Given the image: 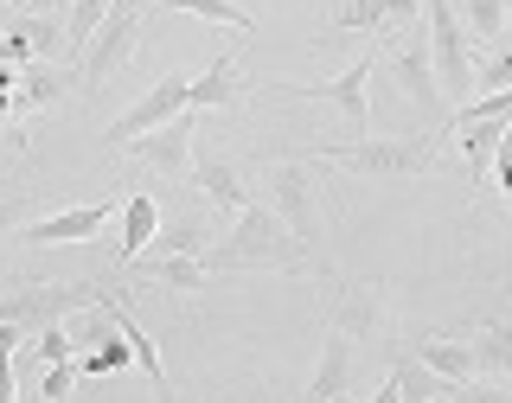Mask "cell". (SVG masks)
<instances>
[{"instance_id":"6da1fadb","label":"cell","mask_w":512,"mask_h":403,"mask_svg":"<svg viewBox=\"0 0 512 403\" xmlns=\"http://www.w3.org/2000/svg\"><path fill=\"white\" fill-rule=\"evenodd\" d=\"M205 269L212 276H237V269H327V263L288 231V218L276 205H250V212L231 218V237L205 250Z\"/></svg>"},{"instance_id":"7a4b0ae2","label":"cell","mask_w":512,"mask_h":403,"mask_svg":"<svg viewBox=\"0 0 512 403\" xmlns=\"http://www.w3.org/2000/svg\"><path fill=\"white\" fill-rule=\"evenodd\" d=\"M448 128H429V135H365V141H327L308 160H333V167L352 173H378V180H404V173H423L436 160Z\"/></svg>"},{"instance_id":"3957f363","label":"cell","mask_w":512,"mask_h":403,"mask_svg":"<svg viewBox=\"0 0 512 403\" xmlns=\"http://www.w3.org/2000/svg\"><path fill=\"white\" fill-rule=\"evenodd\" d=\"M423 26H429V52H436V77H442V96L448 103H468L474 96V77H480V64H474V32L468 20L455 13V0H423Z\"/></svg>"},{"instance_id":"277c9868","label":"cell","mask_w":512,"mask_h":403,"mask_svg":"<svg viewBox=\"0 0 512 403\" xmlns=\"http://www.w3.org/2000/svg\"><path fill=\"white\" fill-rule=\"evenodd\" d=\"M103 301V282H20L0 295V320H20V327H58V320L84 314Z\"/></svg>"},{"instance_id":"5b68a950","label":"cell","mask_w":512,"mask_h":403,"mask_svg":"<svg viewBox=\"0 0 512 403\" xmlns=\"http://www.w3.org/2000/svg\"><path fill=\"white\" fill-rule=\"evenodd\" d=\"M372 71H378V52L365 45V52L352 58L340 77H327V84H269V90H276V96H314V103H333L346 116L352 135H365V122H372Z\"/></svg>"},{"instance_id":"8992f818","label":"cell","mask_w":512,"mask_h":403,"mask_svg":"<svg viewBox=\"0 0 512 403\" xmlns=\"http://www.w3.org/2000/svg\"><path fill=\"white\" fill-rule=\"evenodd\" d=\"M186 109H192V77H186V71H167V77H160V84L141 96L135 109H128V116L109 122L103 148H109V154H122L128 141H141V135H154V128H167L173 116H186Z\"/></svg>"},{"instance_id":"52a82bcc","label":"cell","mask_w":512,"mask_h":403,"mask_svg":"<svg viewBox=\"0 0 512 403\" xmlns=\"http://www.w3.org/2000/svg\"><path fill=\"white\" fill-rule=\"evenodd\" d=\"M135 45H141V13H128V7H109V20L103 32L84 45V64H77V84H84V96H96L109 84V77L122 71L128 58H135Z\"/></svg>"},{"instance_id":"ba28073f","label":"cell","mask_w":512,"mask_h":403,"mask_svg":"<svg viewBox=\"0 0 512 403\" xmlns=\"http://www.w3.org/2000/svg\"><path fill=\"white\" fill-rule=\"evenodd\" d=\"M269 205H276L288 218V231L320 256V205H314V180H308L301 160H276V167H269Z\"/></svg>"},{"instance_id":"9c48e42d","label":"cell","mask_w":512,"mask_h":403,"mask_svg":"<svg viewBox=\"0 0 512 403\" xmlns=\"http://www.w3.org/2000/svg\"><path fill=\"white\" fill-rule=\"evenodd\" d=\"M391 77H397V90L410 96L423 116H436V122H448V96H442V77H436V52H429V39L416 32V39H404L391 52Z\"/></svg>"},{"instance_id":"30bf717a","label":"cell","mask_w":512,"mask_h":403,"mask_svg":"<svg viewBox=\"0 0 512 403\" xmlns=\"http://www.w3.org/2000/svg\"><path fill=\"white\" fill-rule=\"evenodd\" d=\"M103 224H109V199H90V205H71V212H52V218L20 224V231H13V244H26V250H45V244H90Z\"/></svg>"},{"instance_id":"8fae6325","label":"cell","mask_w":512,"mask_h":403,"mask_svg":"<svg viewBox=\"0 0 512 403\" xmlns=\"http://www.w3.org/2000/svg\"><path fill=\"white\" fill-rule=\"evenodd\" d=\"M192 135H199V109H186V116H173L167 128H154V135H141V141H128L122 154H135L141 167H160V173H173V180H180V173H192Z\"/></svg>"},{"instance_id":"7c38bea8","label":"cell","mask_w":512,"mask_h":403,"mask_svg":"<svg viewBox=\"0 0 512 403\" xmlns=\"http://www.w3.org/2000/svg\"><path fill=\"white\" fill-rule=\"evenodd\" d=\"M192 186L212 199V212H224V218H237V212H250V186H244V173L231 167V160H218V154H199L192 160Z\"/></svg>"},{"instance_id":"4fadbf2b","label":"cell","mask_w":512,"mask_h":403,"mask_svg":"<svg viewBox=\"0 0 512 403\" xmlns=\"http://www.w3.org/2000/svg\"><path fill=\"white\" fill-rule=\"evenodd\" d=\"M96 314H103L109 327H122V333H128V346H135V365H141V372H148L154 397H160V403H173V391H167V372H160V352H154V340H148V333H141V320L128 314V301L116 295V288H103V301H96Z\"/></svg>"},{"instance_id":"5bb4252c","label":"cell","mask_w":512,"mask_h":403,"mask_svg":"<svg viewBox=\"0 0 512 403\" xmlns=\"http://www.w3.org/2000/svg\"><path fill=\"white\" fill-rule=\"evenodd\" d=\"M384 26H416V0H346L327 20L333 39H340V32H365V39H372Z\"/></svg>"},{"instance_id":"9a60e30c","label":"cell","mask_w":512,"mask_h":403,"mask_svg":"<svg viewBox=\"0 0 512 403\" xmlns=\"http://www.w3.org/2000/svg\"><path fill=\"white\" fill-rule=\"evenodd\" d=\"M346 384H352V333H346V327H327V346H320L308 403H340Z\"/></svg>"},{"instance_id":"2e32d148","label":"cell","mask_w":512,"mask_h":403,"mask_svg":"<svg viewBox=\"0 0 512 403\" xmlns=\"http://www.w3.org/2000/svg\"><path fill=\"white\" fill-rule=\"evenodd\" d=\"M461 128V160H468V186L480 192L493 180V160H500L506 148V135H512V122H455Z\"/></svg>"},{"instance_id":"e0dca14e","label":"cell","mask_w":512,"mask_h":403,"mask_svg":"<svg viewBox=\"0 0 512 403\" xmlns=\"http://www.w3.org/2000/svg\"><path fill=\"white\" fill-rule=\"evenodd\" d=\"M154 237H160V199L135 192V199L122 205V244H116V269H135L141 256H148Z\"/></svg>"},{"instance_id":"ac0fdd59","label":"cell","mask_w":512,"mask_h":403,"mask_svg":"<svg viewBox=\"0 0 512 403\" xmlns=\"http://www.w3.org/2000/svg\"><path fill=\"white\" fill-rule=\"evenodd\" d=\"M231 103H244V71H237L231 52H218L199 77H192V109L205 116V109H231Z\"/></svg>"},{"instance_id":"d6986e66","label":"cell","mask_w":512,"mask_h":403,"mask_svg":"<svg viewBox=\"0 0 512 403\" xmlns=\"http://www.w3.org/2000/svg\"><path fill=\"white\" fill-rule=\"evenodd\" d=\"M416 359H423L429 372L455 378V384L480 372V359H474V340H448V333H416Z\"/></svg>"},{"instance_id":"ffe728a7","label":"cell","mask_w":512,"mask_h":403,"mask_svg":"<svg viewBox=\"0 0 512 403\" xmlns=\"http://www.w3.org/2000/svg\"><path fill=\"white\" fill-rule=\"evenodd\" d=\"M141 276H148L154 288H173V295H199L212 269H205V256H148Z\"/></svg>"},{"instance_id":"44dd1931","label":"cell","mask_w":512,"mask_h":403,"mask_svg":"<svg viewBox=\"0 0 512 403\" xmlns=\"http://www.w3.org/2000/svg\"><path fill=\"white\" fill-rule=\"evenodd\" d=\"M474 359L487 378H506L512 384V314L506 320H487V327L474 333Z\"/></svg>"},{"instance_id":"7402d4cb","label":"cell","mask_w":512,"mask_h":403,"mask_svg":"<svg viewBox=\"0 0 512 403\" xmlns=\"http://www.w3.org/2000/svg\"><path fill=\"white\" fill-rule=\"evenodd\" d=\"M391 378L404 384V403H436V397H448V391H455V378L429 372V365L416 359V352H410V359H397V365H391Z\"/></svg>"},{"instance_id":"603a6c76","label":"cell","mask_w":512,"mask_h":403,"mask_svg":"<svg viewBox=\"0 0 512 403\" xmlns=\"http://www.w3.org/2000/svg\"><path fill=\"white\" fill-rule=\"evenodd\" d=\"M160 13H192V20H212V26H231V32H256V20L237 0H154Z\"/></svg>"},{"instance_id":"cb8c5ba5","label":"cell","mask_w":512,"mask_h":403,"mask_svg":"<svg viewBox=\"0 0 512 403\" xmlns=\"http://www.w3.org/2000/svg\"><path fill=\"white\" fill-rule=\"evenodd\" d=\"M122 365H135V346H128V333L116 327V333H103V340L77 359V372H84V378H116Z\"/></svg>"},{"instance_id":"d4e9b609","label":"cell","mask_w":512,"mask_h":403,"mask_svg":"<svg viewBox=\"0 0 512 403\" xmlns=\"http://www.w3.org/2000/svg\"><path fill=\"white\" fill-rule=\"evenodd\" d=\"M109 7H116V0H71V20H64V39H71V52H84L96 32H103Z\"/></svg>"},{"instance_id":"484cf974","label":"cell","mask_w":512,"mask_h":403,"mask_svg":"<svg viewBox=\"0 0 512 403\" xmlns=\"http://www.w3.org/2000/svg\"><path fill=\"white\" fill-rule=\"evenodd\" d=\"M455 13L468 20L474 39H500V26L512 20V0H455Z\"/></svg>"},{"instance_id":"4316f807","label":"cell","mask_w":512,"mask_h":403,"mask_svg":"<svg viewBox=\"0 0 512 403\" xmlns=\"http://www.w3.org/2000/svg\"><path fill=\"white\" fill-rule=\"evenodd\" d=\"M58 84H64V77L52 71V64H26V71H20V109L58 103Z\"/></svg>"},{"instance_id":"83f0119b","label":"cell","mask_w":512,"mask_h":403,"mask_svg":"<svg viewBox=\"0 0 512 403\" xmlns=\"http://www.w3.org/2000/svg\"><path fill=\"white\" fill-rule=\"evenodd\" d=\"M26 346L20 320H0V403H20V384H13V352Z\"/></svg>"},{"instance_id":"f1b7e54d","label":"cell","mask_w":512,"mask_h":403,"mask_svg":"<svg viewBox=\"0 0 512 403\" xmlns=\"http://www.w3.org/2000/svg\"><path fill=\"white\" fill-rule=\"evenodd\" d=\"M448 122H512V90H487V96H468Z\"/></svg>"},{"instance_id":"f546056e","label":"cell","mask_w":512,"mask_h":403,"mask_svg":"<svg viewBox=\"0 0 512 403\" xmlns=\"http://www.w3.org/2000/svg\"><path fill=\"white\" fill-rule=\"evenodd\" d=\"M26 39H32V52H39L45 64H52L58 58V45H71V39H64V32H58V13H26Z\"/></svg>"},{"instance_id":"4dcf8cb0","label":"cell","mask_w":512,"mask_h":403,"mask_svg":"<svg viewBox=\"0 0 512 403\" xmlns=\"http://www.w3.org/2000/svg\"><path fill=\"white\" fill-rule=\"evenodd\" d=\"M71 346H77V333L64 327V320H58V327H39V333H32V352H39L45 365H64V359H71Z\"/></svg>"},{"instance_id":"1f68e13d","label":"cell","mask_w":512,"mask_h":403,"mask_svg":"<svg viewBox=\"0 0 512 403\" xmlns=\"http://www.w3.org/2000/svg\"><path fill=\"white\" fill-rule=\"evenodd\" d=\"M448 397H455V403H512V384H506V378H493V384H480V378H461Z\"/></svg>"},{"instance_id":"d6a6232c","label":"cell","mask_w":512,"mask_h":403,"mask_svg":"<svg viewBox=\"0 0 512 403\" xmlns=\"http://www.w3.org/2000/svg\"><path fill=\"white\" fill-rule=\"evenodd\" d=\"M71 384H77V359H64V365H45V378H39V397H52V403H71Z\"/></svg>"},{"instance_id":"836d02e7","label":"cell","mask_w":512,"mask_h":403,"mask_svg":"<svg viewBox=\"0 0 512 403\" xmlns=\"http://www.w3.org/2000/svg\"><path fill=\"white\" fill-rule=\"evenodd\" d=\"M487 90H512V52H500V58H487V64H480L474 96H487Z\"/></svg>"},{"instance_id":"e575fe53","label":"cell","mask_w":512,"mask_h":403,"mask_svg":"<svg viewBox=\"0 0 512 403\" xmlns=\"http://www.w3.org/2000/svg\"><path fill=\"white\" fill-rule=\"evenodd\" d=\"M493 180H500V192H506V212H512V135H506L500 160H493Z\"/></svg>"},{"instance_id":"d590c367","label":"cell","mask_w":512,"mask_h":403,"mask_svg":"<svg viewBox=\"0 0 512 403\" xmlns=\"http://www.w3.org/2000/svg\"><path fill=\"white\" fill-rule=\"evenodd\" d=\"M20 231V199H0V244Z\"/></svg>"},{"instance_id":"8d00e7d4","label":"cell","mask_w":512,"mask_h":403,"mask_svg":"<svg viewBox=\"0 0 512 403\" xmlns=\"http://www.w3.org/2000/svg\"><path fill=\"white\" fill-rule=\"evenodd\" d=\"M365 403H404V384H397V378H384V384H378V391L365 397Z\"/></svg>"},{"instance_id":"74e56055","label":"cell","mask_w":512,"mask_h":403,"mask_svg":"<svg viewBox=\"0 0 512 403\" xmlns=\"http://www.w3.org/2000/svg\"><path fill=\"white\" fill-rule=\"evenodd\" d=\"M13 7H20V13H58L64 0H13Z\"/></svg>"},{"instance_id":"f35d334b","label":"cell","mask_w":512,"mask_h":403,"mask_svg":"<svg viewBox=\"0 0 512 403\" xmlns=\"http://www.w3.org/2000/svg\"><path fill=\"white\" fill-rule=\"evenodd\" d=\"M20 403H52V397H20Z\"/></svg>"}]
</instances>
